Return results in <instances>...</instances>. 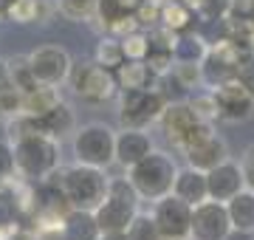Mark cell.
I'll return each mask as SVG.
<instances>
[{"label": "cell", "instance_id": "6da1fadb", "mask_svg": "<svg viewBox=\"0 0 254 240\" xmlns=\"http://www.w3.org/2000/svg\"><path fill=\"white\" fill-rule=\"evenodd\" d=\"M54 178L60 189H63V195L68 198V203H71V209H91V212L105 201L108 184H110L108 170L76 164V161L71 167H60Z\"/></svg>", "mask_w": 254, "mask_h": 240}, {"label": "cell", "instance_id": "7a4b0ae2", "mask_svg": "<svg viewBox=\"0 0 254 240\" xmlns=\"http://www.w3.org/2000/svg\"><path fill=\"white\" fill-rule=\"evenodd\" d=\"M11 150H14V173L20 181H28V184L46 181L63 167L60 164V141L43 136V133L11 141Z\"/></svg>", "mask_w": 254, "mask_h": 240}, {"label": "cell", "instance_id": "3957f363", "mask_svg": "<svg viewBox=\"0 0 254 240\" xmlns=\"http://www.w3.org/2000/svg\"><path fill=\"white\" fill-rule=\"evenodd\" d=\"M175 176H178V164L164 150H153L136 167L127 170V178H130V184L136 186L141 201H158L164 195H170L175 184Z\"/></svg>", "mask_w": 254, "mask_h": 240}, {"label": "cell", "instance_id": "277c9868", "mask_svg": "<svg viewBox=\"0 0 254 240\" xmlns=\"http://www.w3.org/2000/svg\"><path fill=\"white\" fill-rule=\"evenodd\" d=\"M138 203H141V198H138L136 186L130 184V178L127 176L110 178L105 201L93 209L96 221H99V229L102 232H127V226L138 215Z\"/></svg>", "mask_w": 254, "mask_h": 240}, {"label": "cell", "instance_id": "5b68a950", "mask_svg": "<svg viewBox=\"0 0 254 240\" xmlns=\"http://www.w3.org/2000/svg\"><path fill=\"white\" fill-rule=\"evenodd\" d=\"M73 161L88 167H99L108 170L116 164V130L105 124V121H88L73 130Z\"/></svg>", "mask_w": 254, "mask_h": 240}, {"label": "cell", "instance_id": "8992f818", "mask_svg": "<svg viewBox=\"0 0 254 240\" xmlns=\"http://www.w3.org/2000/svg\"><path fill=\"white\" fill-rule=\"evenodd\" d=\"M76 99H82L85 105H105V102L119 96V82L116 74L99 65L96 60L91 62H73L71 76H68Z\"/></svg>", "mask_w": 254, "mask_h": 240}, {"label": "cell", "instance_id": "52a82bcc", "mask_svg": "<svg viewBox=\"0 0 254 240\" xmlns=\"http://www.w3.org/2000/svg\"><path fill=\"white\" fill-rule=\"evenodd\" d=\"M119 121L122 127H138L147 130L150 124H158L167 99H164L158 88H141V91H119Z\"/></svg>", "mask_w": 254, "mask_h": 240}, {"label": "cell", "instance_id": "ba28073f", "mask_svg": "<svg viewBox=\"0 0 254 240\" xmlns=\"http://www.w3.org/2000/svg\"><path fill=\"white\" fill-rule=\"evenodd\" d=\"M26 57H28V65H31V74H34V79L40 85H57L60 88L63 82H68L73 60L63 46L46 43V46H37Z\"/></svg>", "mask_w": 254, "mask_h": 240}, {"label": "cell", "instance_id": "9c48e42d", "mask_svg": "<svg viewBox=\"0 0 254 240\" xmlns=\"http://www.w3.org/2000/svg\"><path fill=\"white\" fill-rule=\"evenodd\" d=\"M153 218L161 229L164 240H190L192 229V203L181 201L175 192L153 201Z\"/></svg>", "mask_w": 254, "mask_h": 240}, {"label": "cell", "instance_id": "30bf717a", "mask_svg": "<svg viewBox=\"0 0 254 240\" xmlns=\"http://www.w3.org/2000/svg\"><path fill=\"white\" fill-rule=\"evenodd\" d=\"M232 235V221L223 201H200L192 206L190 240H226Z\"/></svg>", "mask_w": 254, "mask_h": 240}, {"label": "cell", "instance_id": "8fae6325", "mask_svg": "<svg viewBox=\"0 0 254 240\" xmlns=\"http://www.w3.org/2000/svg\"><path fill=\"white\" fill-rule=\"evenodd\" d=\"M212 96L218 102V111L223 121H246L254 116V93L243 82V76L212 88Z\"/></svg>", "mask_w": 254, "mask_h": 240}, {"label": "cell", "instance_id": "7c38bea8", "mask_svg": "<svg viewBox=\"0 0 254 240\" xmlns=\"http://www.w3.org/2000/svg\"><path fill=\"white\" fill-rule=\"evenodd\" d=\"M158 124H161L167 141H170L175 150H184L187 141H190V136H192V130L200 124V119L195 116L190 102L184 99V102H170V105L164 108Z\"/></svg>", "mask_w": 254, "mask_h": 240}, {"label": "cell", "instance_id": "4fadbf2b", "mask_svg": "<svg viewBox=\"0 0 254 240\" xmlns=\"http://www.w3.org/2000/svg\"><path fill=\"white\" fill-rule=\"evenodd\" d=\"M181 153H184V158H187V164L195 167V170H203V173H209L212 167L223 164L229 158V147H226V141L218 136V130L206 133V136L198 139V141H192L190 147H184Z\"/></svg>", "mask_w": 254, "mask_h": 240}, {"label": "cell", "instance_id": "5bb4252c", "mask_svg": "<svg viewBox=\"0 0 254 240\" xmlns=\"http://www.w3.org/2000/svg\"><path fill=\"white\" fill-rule=\"evenodd\" d=\"M206 186H209V198H212V201H223L226 203L229 198H235L240 189H246L240 161L226 158L223 164L212 167V170L206 173Z\"/></svg>", "mask_w": 254, "mask_h": 240}, {"label": "cell", "instance_id": "9a60e30c", "mask_svg": "<svg viewBox=\"0 0 254 240\" xmlns=\"http://www.w3.org/2000/svg\"><path fill=\"white\" fill-rule=\"evenodd\" d=\"M153 139L147 130H138V127H122L116 133V164L122 170H130L136 167L144 156L153 153Z\"/></svg>", "mask_w": 254, "mask_h": 240}, {"label": "cell", "instance_id": "2e32d148", "mask_svg": "<svg viewBox=\"0 0 254 240\" xmlns=\"http://www.w3.org/2000/svg\"><path fill=\"white\" fill-rule=\"evenodd\" d=\"M60 229H63L65 240H99L102 229L99 221L91 209H68L65 218L60 221Z\"/></svg>", "mask_w": 254, "mask_h": 240}, {"label": "cell", "instance_id": "e0dca14e", "mask_svg": "<svg viewBox=\"0 0 254 240\" xmlns=\"http://www.w3.org/2000/svg\"><path fill=\"white\" fill-rule=\"evenodd\" d=\"M173 192L187 203H200L209 198V186H206V173L203 170H195V167H178V176H175Z\"/></svg>", "mask_w": 254, "mask_h": 240}, {"label": "cell", "instance_id": "ac0fdd59", "mask_svg": "<svg viewBox=\"0 0 254 240\" xmlns=\"http://www.w3.org/2000/svg\"><path fill=\"white\" fill-rule=\"evenodd\" d=\"M119 91H141V88H153L158 76L153 74V68L144 60H125L116 71Z\"/></svg>", "mask_w": 254, "mask_h": 240}, {"label": "cell", "instance_id": "d6986e66", "mask_svg": "<svg viewBox=\"0 0 254 240\" xmlns=\"http://www.w3.org/2000/svg\"><path fill=\"white\" fill-rule=\"evenodd\" d=\"M37 119H40L43 133L51 136V139H57V141L76 130V113H73V108L68 105V102H57L51 111L43 113V116H37Z\"/></svg>", "mask_w": 254, "mask_h": 240}, {"label": "cell", "instance_id": "ffe728a7", "mask_svg": "<svg viewBox=\"0 0 254 240\" xmlns=\"http://www.w3.org/2000/svg\"><path fill=\"white\" fill-rule=\"evenodd\" d=\"M229 209V221H232V229L235 232H246V235H254V189H240L235 198L226 201Z\"/></svg>", "mask_w": 254, "mask_h": 240}, {"label": "cell", "instance_id": "44dd1931", "mask_svg": "<svg viewBox=\"0 0 254 240\" xmlns=\"http://www.w3.org/2000/svg\"><path fill=\"white\" fill-rule=\"evenodd\" d=\"M158 26L170 28L173 34L192 31V28L198 26V14L184 0H161V20H158Z\"/></svg>", "mask_w": 254, "mask_h": 240}, {"label": "cell", "instance_id": "7402d4cb", "mask_svg": "<svg viewBox=\"0 0 254 240\" xmlns=\"http://www.w3.org/2000/svg\"><path fill=\"white\" fill-rule=\"evenodd\" d=\"M206 51H209L206 40L200 37L195 28H192V31H181V34H175V43H173L175 62L200 65V62H203V57H206Z\"/></svg>", "mask_w": 254, "mask_h": 240}, {"label": "cell", "instance_id": "603a6c76", "mask_svg": "<svg viewBox=\"0 0 254 240\" xmlns=\"http://www.w3.org/2000/svg\"><path fill=\"white\" fill-rule=\"evenodd\" d=\"M57 102H63L57 85H37V88L23 93V113H28V116H43V113H48L54 108Z\"/></svg>", "mask_w": 254, "mask_h": 240}, {"label": "cell", "instance_id": "cb8c5ba5", "mask_svg": "<svg viewBox=\"0 0 254 240\" xmlns=\"http://www.w3.org/2000/svg\"><path fill=\"white\" fill-rule=\"evenodd\" d=\"M20 113H23V91L6 76L0 82V121L6 124V121L17 119Z\"/></svg>", "mask_w": 254, "mask_h": 240}, {"label": "cell", "instance_id": "d4e9b609", "mask_svg": "<svg viewBox=\"0 0 254 240\" xmlns=\"http://www.w3.org/2000/svg\"><path fill=\"white\" fill-rule=\"evenodd\" d=\"M93 60H96L99 65H105V68H110V71H116L119 65L125 62V48H122V40H119V37H110V34H105V37L96 43Z\"/></svg>", "mask_w": 254, "mask_h": 240}, {"label": "cell", "instance_id": "484cf974", "mask_svg": "<svg viewBox=\"0 0 254 240\" xmlns=\"http://www.w3.org/2000/svg\"><path fill=\"white\" fill-rule=\"evenodd\" d=\"M99 0H57V9L71 23H91L96 17Z\"/></svg>", "mask_w": 254, "mask_h": 240}, {"label": "cell", "instance_id": "4316f807", "mask_svg": "<svg viewBox=\"0 0 254 240\" xmlns=\"http://www.w3.org/2000/svg\"><path fill=\"white\" fill-rule=\"evenodd\" d=\"M6 76H9V79H11L14 85H17V88H20L23 93L40 85V82L34 79V74H31L28 57H11V60H6Z\"/></svg>", "mask_w": 254, "mask_h": 240}, {"label": "cell", "instance_id": "83f0119b", "mask_svg": "<svg viewBox=\"0 0 254 240\" xmlns=\"http://www.w3.org/2000/svg\"><path fill=\"white\" fill-rule=\"evenodd\" d=\"M127 235H130V240H164L153 212H138L133 223L127 226Z\"/></svg>", "mask_w": 254, "mask_h": 240}, {"label": "cell", "instance_id": "f1b7e54d", "mask_svg": "<svg viewBox=\"0 0 254 240\" xmlns=\"http://www.w3.org/2000/svg\"><path fill=\"white\" fill-rule=\"evenodd\" d=\"M122 48H125V60H147V54H150V31L136 28V31L125 34Z\"/></svg>", "mask_w": 254, "mask_h": 240}, {"label": "cell", "instance_id": "f546056e", "mask_svg": "<svg viewBox=\"0 0 254 240\" xmlns=\"http://www.w3.org/2000/svg\"><path fill=\"white\" fill-rule=\"evenodd\" d=\"M192 105V111H195V116H198L200 121H215L220 119V111H218V102H215V96H212V91L206 93H190V99H187Z\"/></svg>", "mask_w": 254, "mask_h": 240}, {"label": "cell", "instance_id": "4dcf8cb0", "mask_svg": "<svg viewBox=\"0 0 254 240\" xmlns=\"http://www.w3.org/2000/svg\"><path fill=\"white\" fill-rule=\"evenodd\" d=\"M17 181V173H14V150H11V141H0V189H6Z\"/></svg>", "mask_w": 254, "mask_h": 240}, {"label": "cell", "instance_id": "1f68e13d", "mask_svg": "<svg viewBox=\"0 0 254 240\" xmlns=\"http://www.w3.org/2000/svg\"><path fill=\"white\" fill-rule=\"evenodd\" d=\"M133 14H136L141 28H155L158 20H161V0H141Z\"/></svg>", "mask_w": 254, "mask_h": 240}, {"label": "cell", "instance_id": "d6a6232c", "mask_svg": "<svg viewBox=\"0 0 254 240\" xmlns=\"http://www.w3.org/2000/svg\"><path fill=\"white\" fill-rule=\"evenodd\" d=\"M240 170H243L246 186H249V189H254V141L243 150V156H240Z\"/></svg>", "mask_w": 254, "mask_h": 240}, {"label": "cell", "instance_id": "836d02e7", "mask_svg": "<svg viewBox=\"0 0 254 240\" xmlns=\"http://www.w3.org/2000/svg\"><path fill=\"white\" fill-rule=\"evenodd\" d=\"M34 240H65L60 226H37Z\"/></svg>", "mask_w": 254, "mask_h": 240}, {"label": "cell", "instance_id": "e575fe53", "mask_svg": "<svg viewBox=\"0 0 254 240\" xmlns=\"http://www.w3.org/2000/svg\"><path fill=\"white\" fill-rule=\"evenodd\" d=\"M113 3H116V6H119L122 11H127V14H133V11L138 9V3H141V0H113Z\"/></svg>", "mask_w": 254, "mask_h": 240}, {"label": "cell", "instance_id": "d590c367", "mask_svg": "<svg viewBox=\"0 0 254 240\" xmlns=\"http://www.w3.org/2000/svg\"><path fill=\"white\" fill-rule=\"evenodd\" d=\"M240 76H243V82L249 85V88H252V93H254V62L246 65V68H243V74H240Z\"/></svg>", "mask_w": 254, "mask_h": 240}, {"label": "cell", "instance_id": "8d00e7d4", "mask_svg": "<svg viewBox=\"0 0 254 240\" xmlns=\"http://www.w3.org/2000/svg\"><path fill=\"white\" fill-rule=\"evenodd\" d=\"M99 240H130V235L127 232H102Z\"/></svg>", "mask_w": 254, "mask_h": 240}, {"label": "cell", "instance_id": "74e56055", "mask_svg": "<svg viewBox=\"0 0 254 240\" xmlns=\"http://www.w3.org/2000/svg\"><path fill=\"white\" fill-rule=\"evenodd\" d=\"M226 240H252V235H246V232H235V229H232V235H229Z\"/></svg>", "mask_w": 254, "mask_h": 240}, {"label": "cell", "instance_id": "f35d334b", "mask_svg": "<svg viewBox=\"0 0 254 240\" xmlns=\"http://www.w3.org/2000/svg\"><path fill=\"white\" fill-rule=\"evenodd\" d=\"M6 79V60H0V82Z\"/></svg>", "mask_w": 254, "mask_h": 240}, {"label": "cell", "instance_id": "ab89813d", "mask_svg": "<svg viewBox=\"0 0 254 240\" xmlns=\"http://www.w3.org/2000/svg\"><path fill=\"white\" fill-rule=\"evenodd\" d=\"M3 20H6V11H3V6H0V23H3Z\"/></svg>", "mask_w": 254, "mask_h": 240}, {"label": "cell", "instance_id": "60d3db41", "mask_svg": "<svg viewBox=\"0 0 254 240\" xmlns=\"http://www.w3.org/2000/svg\"><path fill=\"white\" fill-rule=\"evenodd\" d=\"M249 20H252V23H254V3H252V14H249Z\"/></svg>", "mask_w": 254, "mask_h": 240}]
</instances>
